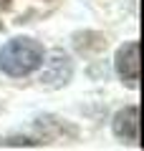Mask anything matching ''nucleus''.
Segmentation results:
<instances>
[{"mask_svg":"<svg viewBox=\"0 0 144 151\" xmlns=\"http://www.w3.org/2000/svg\"><path fill=\"white\" fill-rule=\"evenodd\" d=\"M46 50L33 38H13L0 48V70L13 78L33 73L38 65H43Z\"/></svg>","mask_w":144,"mask_h":151,"instance_id":"f257e3e1","label":"nucleus"},{"mask_svg":"<svg viewBox=\"0 0 144 151\" xmlns=\"http://www.w3.org/2000/svg\"><path fill=\"white\" fill-rule=\"evenodd\" d=\"M116 73L129 88L139 86V43L137 40H132L116 50Z\"/></svg>","mask_w":144,"mask_h":151,"instance_id":"f03ea898","label":"nucleus"},{"mask_svg":"<svg viewBox=\"0 0 144 151\" xmlns=\"http://www.w3.org/2000/svg\"><path fill=\"white\" fill-rule=\"evenodd\" d=\"M114 134L124 141H139V108L127 106L114 116Z\"/></svg>","mask_w":144,"mask_h":151,"instance_id":"7ed1b4c3","label":"nucleus"}]
</instances>
